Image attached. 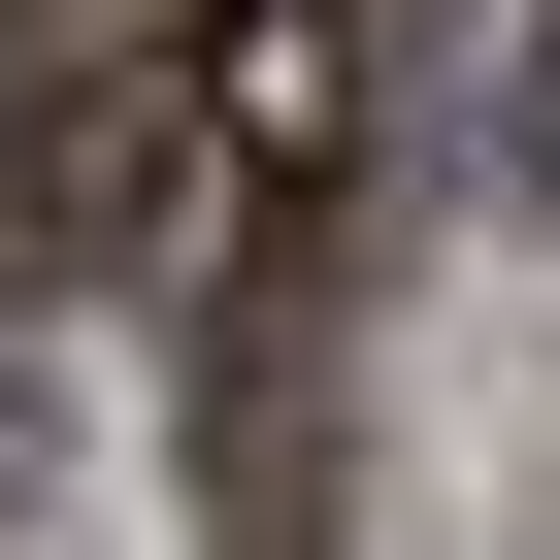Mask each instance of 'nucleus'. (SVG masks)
Returning <instances> with one entry per match:
<instances>
[{"mask_svg":"<svg viewBox=\"0 0 560 560\" xmlns=\"http://www.w3.org/2000/svg\"><path fill=\"white\" fill-rule=\"evenodd\" d=\"M198 527L231 560H330V231H264L231 330H198Z\"/></svg>","mask_w":560,"mask_h":560,"instance_id":"obj_1","label":"nucleus"}]
</instances>
